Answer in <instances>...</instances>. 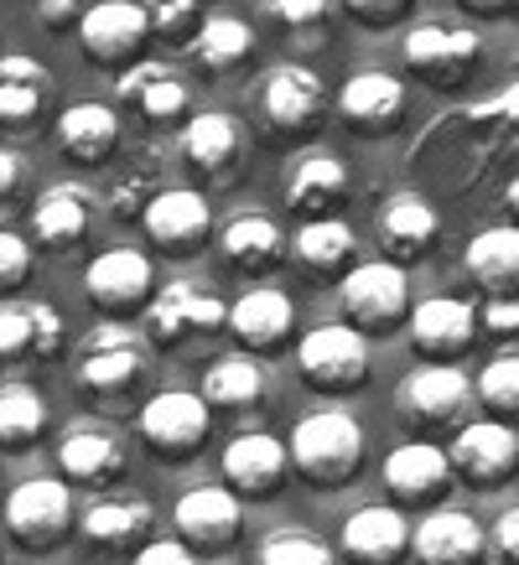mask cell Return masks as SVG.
Wrapping results in <instances>:
<instances>
[{"label":"cell","instance_id":"obj_47","mask_svg":"<svg viewBox=\"0 0 519 565\" xmlns=\"http://www.w3.org/2000/svg\"><path fill=\"white\" fill-rule=\"evenodd\" d=\"M478 327H488L494 338H515L519 332V301L515 296H488L478 311Z\"/></svg>","mask_w":519,"mask_h":565},{"label":"cell","instance_id":"obj_50","mask_svg":"<svg viewBox=\"0 0 519 565\" xmlns=\"http://www.w3.org/2000/svg\"><path fill=\"white\" fill-rule=\"evenodd\" d=\"M488 545H494V555H499L504 565L519 561V509H509V514L494 524V540H488Z\"/></svg>","mask_w":519,"mask_h":565},{"label":"cell","instance_id":"obj_37","mask_svg":"<svg viewBox=\"0 0 519 565\" xmlns=\"http://www.w3.org/2000/svg\"><path fill=\"white\" fill-rule=\"evenodd\" d=\"M47 426H52L47 399H42L32 384L6 379V384H0V451H21V446L42 441Z\"/></svg>","mask_w":519,"mask_h":565},{"label":"cell","instance_id":"obj_36","mask_svg":"<svg viewBox=\"0 0 519 565\" xmlns=\"http://www.w3.org/2000/svg\"><path fill=\"white\" fill-rule=\"evenodd\" d=\"M473 286H484L488 296H515V280H519V234L504 223V228H484L473 234L463 255Z\"/></svg>","mask_w":519,"mask_h":565},{"label":"cell","instance_id":"obj_11","mask_svg":"<svg viewBox=\"0 0 519 565\" xmlns=\"http://www.w3.org/2000/svg\"><path fill=\"white\" fill-rule=\"evenodd\" d=\"M140 311H146V338L156 348H177L198 338V332H219L229 307L213 291L192 286V280H167V286H156Z\"/></svg>","mask_w":519,"mask_h":565},{"label":"cell","instance_id":"obj_3","mask_svg":"<svg viewBox=\"0 0 519 565\" xmlns=\"http://www.w3.org/2000/svg\"><path fill=\"white\" fill-rule=\"evenodd\" d=\"M338 301H343L348 327H359L363 338H384L405 322L411 311V275L395 259H369V265H348L338 280Z\"/></svg>","mask_w":519,"mask_h":565},{"label":"cell","instance_id":"obj_40","mask_svg":"<svg viewBox=\"0 0 519 565\" xmlns=\"http://www.w3.org/2000/svg\"><path fill=\"white\" fill-rule=\"evenodd\" d=\"M473 399L488 405L494 415H515L519 411V359L515 353L484 363V374L473 379Z\"/></svg>","mask_w":519,"mask_h":565},{"label":"cell","instance_id":"obj_48","mask_svg":"<svg viewBox=\"0 0 519 565\" xmlns=\"http://www.w3.org/2000/svg\"><path fill=\"white\" fill-rule=\"evenodd\" d=\"M130 565H198V555H192L182 540H156L151 534V540L136 550V561Z\"/></svg>","mask_w":519,"mask_h":565},{"label":"cell","instance_id":"obj_12","mask_svg":"<svg viewBox=\"0 0 519 565\" xmlns=\"http://www.w3.org/2000/svg\"><path fill=\"white\" fill-rule=\"evenodd\" d=\"M78 42H84V57L94 68H130V63H140V52L151 42L140 0H99V6H88L78 17Z\"/></svg>","mask_w":519,"mask_h":565},{"label":"cell","instance_id":"obj_20","mask_svg":"<svg viewBox=\"0 0 519 565\" xmlns=\"http://www.w3.org/2000/svg\"><path fill=\"white\" fill-rule=\"evenodd\" d=\"M338 115L353 136H390L405 115V84L384 68H359L338 88Z\"/></svg>","mask_w":519,"mask_h":565},{"label":"cell","instance_id":"obj_43","mask_svg":"<svg viewBox=\"0 0 519 565\" xmlns=\"http://www.w3.org/2000/svg\"><path fill=\"white\" fill-rule=\"evenodd\" d=\"M32 265H36L32 244L21 239V234H11V228H0V301L17 296L32 280Z\"/></svg>","mask_w":519,"mask_h":565},{"label":"cell","instance_id":"obj_9","mask_svg":"<svg viewBox=\"0 0 519 565\" xmlns=\"http://www.w3.org/2000/svg\"><path fill=\"white\" fill-rule=\"evenodd\" d=\"M146 379V348L125 322H99L78 348V390L94 399L130 394Z\"/></svg>","mask_w":519,"mask_h":565},{"label":"cell","instance_id":"obj_32","mask_svg":"<svg viewBox=\"0 0 519 565\" xmlns=\"http://www.w3.org/2000/svg\"><path fill=\"white\" fill-rule=\"evenodd\" d=\"M47 104H52V73L27 52H6L0 57V125L6 130H32Z\"/></svg>","mask_w":519,"mask_h":565},{"label":"cell","instance_id":"obj_18","mask_svg":"<svg viewBox=\"0 0 519 565\" xmlns=\"http://www.w3.org/2000/svg\"><path fill=\"white\" fill-rule=\"evenodd\" d=\"M84 291L94 311H104L109 322H120L130 311H140L156 291V265L140 249H104L84 270Z\"/></svg>","mask_w":519,"mask_h":565},{"label":"cell","instance_id":"obj_19","mask_svg":"<svg viewBox=\"0 0 519 565\" xmlns=\"http://www.w3.org/2000/svg\"><path fill=\"white\" fill-rule=\"evenodd\" d=\"M125 462H130V451L109 426H73L57 441V472L68 488H84V493L115 488L125 478Z\"/></svg>","mask_w":519,"mask_h":565},{"label":"cell","instance_id":"obj_25","mask_svg":"<svg viewBox=\"0 0 519 565\" xmlns=\"http://www.w3.org/2000/svg\"><path fill=\"white\" fill-rule=\"evenodd\" d=\"M88 228H94V198H88V188L57 182V188H47L36 198L32 234L47 255H73V249L88 239Z\"/></svg>","mask_w":519,"mask_h":565},{"label":"cell","instance_id":"obj_53","mask_svg":"<svg viewBox=\"0 0 519 565\" xmlns=\"http://www.w3.org/2000/svg\"><path fill=\"white\" fill-rule=\"evenodd\" d=\"M99 565H125V561H115V555H104V561Z\"/></svg>","mask_w":519,"mask_h":565},{"label":"cell","instance_id":"obj_52","mask_svg":"<svg viewBox=\"0 0 519 565\" xmlns=\"http://www.w3.org/2000/svg\"><path fill=\"white\" fill-rule=\"evenodd\" d=\"M473 17H504V11H515V0H463Z\"/></svg>","mask_w":519,"mask_h":565},{"label":"cell","instance_id":"obj_38","mask_svg":"<svg viewBox=\"0 0 519 565\" xmlns=\"http://www.w3.org/2000/svg\"><path fill=\"white\" fill-rule=\"evenodd\" d=\"M167 188V167H161V151L146 146L125 161V172L115 177V188H109V207H115V218H140V207L151 203L156 192Z\"/></svg>","mask_w":519,"mask_h":565},{"label":"cell","instance_id":"obj_4","mask_svg":"<svg viewBox=\"0 0 519 565\" xmlns=\"http://www.w3.org/2000/svg\"><path fill=\"white\" fill-rule=\"evenodd\" d=\"M405 68L421 78V84L432 88H463L478 63H484V36L473 32V26H457V21H421L405 32Z\"/></svg>","mask_w":519,"mask_h":565},{"label":"cell","instance_id":"obj_2","mask_svg":"<svg viewBox=\"0 0 519 565\" xmlns=\"http://www.w3.org/2000/svg\"><path fill=\"white\" fill-rule=\"evenodd\" d=\"M395 415L421 436H447L473 415V379L457 374V363H421L400 379Z\"/></svg>","mask_w":519,"mask_h":565},{"label":"cell","instance_id":"obj_5","mask_svg":"<svg viewBox=\"0 0 519 565\" xmlns=\"http://www.w3.org/2000/svg\"><path fill=\"white\" fill-rule=\"evenodd\" d=\"M255 109L271 140H307L328 115V84L301 63H280L260 78Z\"/></svg>","mask_w":519,"mask_h":565},{"label":"cell","instance_id":"obj_13","mask_svg":"<svg viewBox=\"0 0 519 565\" xmlns=\"http://www.w3.org/2000/svg\"><path fill=\"white\" fill-rule=\"evenodd\" d=\"M411 353L421 363H463L467 348L478 343V307L463 296H432L405 311Z\"/></svg>","mask_w":519,"mask_h":565},{"label":"cell","instance_id":"obj_29","mask_svg":"<svg viewBox=\"0 0 519 565\" xmlns=\"http://www.w3.org/2000/svg\"><path fill=\"white\" fill-rule=\"evenodd\" d=\"M452 482V467H447V451L436 441H400L390 457H384V488L405 503H436L447 493Z\"/></svg>","mask_w":519,"mask_h":565},{"label":"cell","instance_id":"obj_56","mask_svg":"<svg viewBox=\"0 0 519 565\" xmlns=\"http://www.w3.org/2000/svg\"><path fill=\"white\" fill-rule=\"evenodd\" d=\"M0 565H6V561H0ZM11 565H17V561H11Z\"/></svg>","mask_w":519,"mask_h":565},{"label":"cell","instance_id":"obj_22","mask_svg":"<svg viewBox=\"0 0 519 565\" xmlns=\"http://www.w3.org/2000/svg\"><path fill=\"white\" fill-rule=\"evenodd\" d=\"M115 94H120L125 109H136L146 125L188 120V104H192L188 78L177 68H167V63H130V68H120Z\"/></svg>","mask_w":519,"mask_h":565},{"label":"cell","instance_id":"obj_46","mask_svg":"<svg viewBox=\"0 0 519 565\" xmlns=\"http://www.w3.org/2000/svg\"><path fill=\"white\" fill-rule=\"evenodd\" d=\"M343 11L363 26H395L411 11V0H343Z\"/></svg>","mask_w":519,"mask_h":565},{"label":"cell","instance_id":"obj_16","mask_svg":"<svg viewBox=\"0 0 519 565\" xmlns=\"http://www.w3.org/2000/svg\"><path fill=\"white\" fill-rule=\"evenodd\" d=\"M224 488L234 498H250V503H265L276 498L292 478V457H286V441L271 436V430H240L234 441L224 446Z\"/></svg>","mask_w":519,"mask_h":565},{"label":"cell","instance_id":"obj_6","mask_svg":"<svg viewBox=\"0 0 519 565\" xmlns=\"http://www.w3.org/2000/svg\"><path fill=\"white\" fill-rule=\"evenodd\" d=\"M296 369L317 394H353L369 379V338L348 322L311 327L301 348H296Z\"/></svg>","mask_w":519,"mask_h":565},{"label":"cell","instance_id":"obj_55","mask_svg":"<svg viewBox=\"0 0 519 565\" xmlns=\"http://www.w3.org/2000/svg\"><path fill=\"white\" fill-rule=\"evenodd\" d=\"M192 6H203V0H192Z\"/></svg>","mask_w":519,"mask_h":565},{"label":"cell","instance_id":"obj_10","mask_svg":"<svg viewBox=\"0 0 519 565\" xmlns=\"http://www.w3.org/2000/svg\"><path fill=\"white\" fill-rule=\"evenodd\" d=\"M177 540L192 550V555H224L234 550L244 530V498H234L224 482H203V488H188L172 509Z\"/></svg>","mask_w":519,"mask_h":565},{"label":"cell","instance_id":"obj_27","mask_svg":"<svg viewBox=\"0 0 519 565\" xmlns=\"http://www.w3.org/2000/svg\"><path fill=\"white\" fill-rule=\"evenodd\" d=\"M442 239V218L436 207L421 198V192H390L380 207V244L390 249L395 265H411V259H426L432 244Z\"/></svg>","mask_w":519,"mask_h":565},{"label":"cell","instance_id":"obj_44","mask_svg":"<svg viewBox=\"0 0 519 565\" xmlns=\"http://www.w3.org/2000/svg\"><path fill=\"white\" fill-rule=\"evenodd\" d=\"M265 17L280 32H317L332 17V0H265Z\"/></svg>","mask_w":519,"mask_h":565},{"label":"cell","instance_id":"obj_31","mask_svg":"<svg viewBox=\"0 0 519 565\" xmlns=\"http://www.w3.org/2000/svg\"><path fill=\"white\" fill-rule=\"evenodd\" d=\"M198 399L208 405V415H255L265 405V369L255 363V353H224L208 363Z\"/></svg>","mask_w":519,"mask_h":565},{"label":"cell","instance_id":"obj_30","mask_svg":"<svg viewBox=\"0 0 519 565\" xmlns=\"http://www.w3.org/2000/svg\"><path fill=\"white\" fill-rule=\"evenodd\" d=\"M286 234H280L276 218H265V213H240V218L224 223V234H219V255H224L229 270L240 275H271L286 265Z\"/></svg>","mask_w":519,"mask_h":565},{"label":"cell","instance_id":"obj_1","mask_svg":"<svg viewBox=\"0 0 519 565\" xmlns=\"http://www.w3.org/2000/svg\"><path fill=\"white\" fill-rule=\"evenodd\" d=\"M292 472L311 488H343L363 472V426L348 411L301 415L292 430Z\"/></svg>","mask_w":519,"mask_h":565},{"label":"cell","instance_id":"obj_35","mask_svg":"<svg viewBox=\"0 0 519 565\" xmlns=\"http://www.w3.org/2000/svg\"><path fill=\"white\" fill-rule=\"evenodd\" d=\"M292 255L307 275H328L332 280V275H343L353 265L359 239H353V228L338 213L332 218H301V228H296V239H292Z\"/></svg>","mask_w":519,"mask_h":565},{"label":"cell","instance_id":"obj_49","mask_svg":"<svg viewBox=\"0 0 519 565\" xmlns=\"http://www.w3.org/2000/svg\"><path fill=\"white\" fill-rule=\"evenodd\" d=\"M78 17H84V0H36V21L47 32H68L78 26Z\"/></svg>","mask_w":519,"mask_h":565},{"label":"cell","instance_id":"obj_42","mask_svg":"<svg viewBox=\"0 0 519 565\" xmlns=\"http://www.w3.org/2000/svg\"><path fill=\"white\" fill-rule=\"evenodd\" d=\"M32 359V301H0V363Z\"/></svg>","mask_w":519,"mask_h":565},{"label":"cell","instance_id":"obj_34","mask_svg":"<svg viewBox=\"0 0 519 565\" xmlns=\"http://www.w3.org/2000/svg\"><path fill=\"white\" fill-rule=\"evenodd\" d=\"M188 47H192V63L208 78H229V73H240L255 57V32L240 17H203L198 32L188 36Z\"/></svg>","mask_w":519,"mask_h":565},{"label":"cell","instance_id":"obj_39","mask_svg":"<svg viewBox=\"0 0 519 565\" xmlns=\"http://www.w3.org/2000/svg\"><path fill=\"white\" fill-rule=\"evenodd\" d=\"M260 565H338V555L311 530H271L260 540Z\"/></svg>","mask_w":519,"mask_h":565},{"label":"cell","instance_id":"obj_51","mask_svg":"<svg viewBox=\"0 0 519 565\" xmlns=\"http://www.w3.org/2000/svg\"><path fill=\"white\" fill-rule=\"evenodd\" d=\"M17 182H21V161L6 151V146H0V203H6V198L17 192Z\"/></svg>","mask_w":519,"mask_h":565},{"label":"cell","instance_id":"obj_45","mask_svg":"<svg viewBox=\"0 0 519 565\" xmlns=\"http://www.w3.org/2000/svg\"><path fill=\"white\" fill-rule=\"evenodd\" d=\"M68 343V327H63V311L52 301H32V359L52 363Z\"/></svg>","mask_w":519,"mask_h":565},{"label":"cell","instance_id":"obj_26","mask_svg":"<svg viewBox=\"0 0 519 565\" xmlns=\"http://www.w3.org/2000/svg\"><path fill=\"white\" fill-rule=\"evenodd\" d=\"M52 130H57V151L68 161H78V167H104L109 156L120 151V109L115 104H99V99L68 104Z\"/></svg>","mask_w":519,"mask_h":565},{"label":"cell","instance_id":"obj_21","mask_svg":"<svg viewBox=\"0 0 519 565\" xmlns=\"http://www.w3.org/2000/svg\"><path fill=\"white\" fill-rule=\"evenodd\" d=\"M338 555L348 565H400L411 555V519L390 503H369L359 514H348L338 534Z\"/></svg>","mask_w":519,"mask_h":565},{"label":"cell","instance_id":"obj_7","mask_svg":"<svg viewBox=\"0 0 519 565\" xmlns=\"http://www.w3.org/2000/svg\"><path fill=\"white\" fill-rule=\"evenodd\" d=\"M78 524L73 488L63 478H27L6 498V530L27 550H57Z\"/></svg>","mask_w":519,"mask_h":565},{"label":"cell","instance_id":"obj_23","mask_svg":"<svg viewBox=\"0 0 519 565\" xmlns=\"http://www.w3.org/2000/svg\"><path fill=\"white\" fill-rule=\"evenodd\" d=\"M411 550L421 565H478L488 550V534L467 509H432L411 530Z\"/></svg>","mask_w":519,"mask_h":565},{"label":"cell","instance_id":"obj_8","mask_svg":"<svg viewBox=\"0 0 519 565\" xmlns=\"http://www.w3.org/2000/svg\"><path fill=\"white\" fill-rule=\"evenodd\" d=\"M213 415L192 390H161L151 394L136 415V436L151 446L161 462H192V451H203Z\"/></svg>","mask_w":519,"mask_h":565},{"label":"cell","instance_id":"obj_14","mask_svg":"<svg viewBox=\"0 0 519 565\" xmlns=\"http://www.w3.org/2000/svg\"><path fill=\"white\" fill-rule=\"evenodd\" d=\"M452 436L447 467L473 488H499L519 472V436L509 420H463Z\"/></svg>","mask_w":519,"mask_h":565},{"label":"cell","instance_id":"obj_24","mask_svg":"<svg viewBox=\"0 0 519 565\" xmlns=\"http://www.w3.org/2000/svg\"><path fill=\"white\" fill-rule=\"evenodd\" d=\"M224 327L240 338L244 353H280L296 332V307L286 291H244L224 311Z\"/></svg>","mask_w":519,"mask_h":565},{"label":"cell","instance_id":"obj_54","mask_svg":"<svg viewBox=\"0 0 519 565\" xmlns=\"http://www.w3.org/2000/svg\"><path fill=\"white\" fill-rule=\"evenodd\" d=\"M478 565H504V561H478Z\"/></svg>","mask_w":519,"mask_h":565},{"label":"cell","instance_id":"obj_33","mask_svg":"<svg viewBox=\"0 0 519 565\" xmlns=\"http://www.w3.org/2000/svg\"><path fill=\"white\" fill-rule=\"evenodd\" d=\"M348 192H353L348 167L338 156H322V151L296 161L292 177H286V207L301 213V218H332L348 203Z\"/></svg>","mask_w":519,"mask_h":565},{"label":"cell","instance_id":"obj_15","mask_svg":"<svg viewBox=\"0 0 519 565\" xmlns=\"http://www.w3.org/2000/svg\"><path fill=\"white\" fill-rule=\"evenodd\" d=\"M177 151L188 161L198 177H208V188H229L244 167V151H250V136H244V125L224 109H203V115H192L182 125V140H177Z\"/></svg>","mask_w":519,"mask_h":565},{"label":"cell","instance_id":"obj_17","mask_svg":"<svg viewBox=\"0 0 519 565\" xmlns=\"http://www.w3.org/2000/svg\"><path fill=\"white\" fill-rule=\"evenodd\" d=\"M140 223H146V239L156 249L188 259L213 234V207H208V198L198 188H161L151 203L140 207Z\"/></svg>","mask_w":519,"mask_h":565},{"label":"cell","instance_id":"obj_41","mask_svg":"<svg viewBox=\"0 0 519 565\" xmlns=\"http://www.w3.org/2000/svg\"><path fill=\"white\" fill-rule=\"evenodd\" d=\"M140 11H146L151 36L177 42V47H188V36L198 32V21H203V6H192V0H140Z\"/></svg>","mask_w":519,"mask_h":565},{"label":"cell","instance_id":"obj_28","mask_svg":"<svg viewBox=\"0 0 519 565\" xmlns=\"http://www.w3.org/2000/svg\"><path fill=\"white\" fill-rule=\"evenodd\" d=\"M156 534V509L146 498H99L94 509H84V540L99 555H136Z\"/></svg>","mask_w":519,"mask_h":565}]
</instances>
